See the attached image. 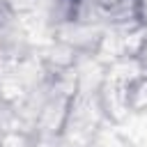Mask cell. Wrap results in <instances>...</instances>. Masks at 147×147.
Masks as SVG:
<instances>
[{
    "label": "cell",
    "mask_w": 147,
    "mask_h": 147,
    "mask_svg": "<svg viewBox=\"0 0 147 147\" xmlns=\"http://www.w3.org/2000/svg\"><path fill=\"white\" fill-rule=\"evenodd\" d=\"M126 106L131 115H147V74L126 85Z\"/></svg>",
    "instance_id": "obj_3"
},
{
    "label": "cell",
    "mask_w": 147,
    "mask_h": 147,
    "mask_svg": "<svg viewBox=\"0 0 147 147\" xmlns=\"http://www.w3.org/2000/svg\"><path fill=\"white\" fill-rule=\"evenodd\" d=\"M0 147H37L34 133L28 129H9L0 131Z\"/></svg>",
    "instance_id": "obj_4"
},
{
    "label": "cell",
    "mask_w": 147,
    "mask_h": 147,
    "mask_svg": "<svg viewBox=\"0 0 147 147\" xmlns=\"http://www.w3.org/2000/svg\"><path fill=\"white\" fill-rule=\"evenodd\" d=\"M108 25L103 23H80V21H69L62 25L51 28V37L57 41H64L80 55H94Z\"/></svg>",
    "instance_id": "obj_1"
},
{
    "label": "cell",
    "mask_w": 147,
    "mask_h": 147,
    "mask_svg": "<svg viewBox=\"0 0 147 147\" xmlns=\"http://www.w3.org/2000/svg\"><path fill=\"white\" fill-rule=\"evenodd\" d=\"M140 23H142V28L147 30V5L142 2V18H140Z\"/></svg>",
    "instance_id": "obj_7"
},
{
    "label": "cell",
    "mask_w": 147,
    "mask_h": 147,
    "mask_svg": "<svg viewBox=\"0 0 147 147\" xmlns=\"http://www.w3.org/2000/svg\"><path fill=\"white\" fill-rule=\"evenodd\" d=\"M96 103L101 108V115L106 122L122 124L131 117L129 106H126V85L117 80H106L96 90Z\"/></svg>",
    "instance_id": "obj_2"
},
{
    "label": "cell",
    "mask_w": 147,
    "mask_h": 147,
    "mask_svg": "<svg viewBox=\"0 0 147 147\" xmlns=\"http://www.w3.org/2000/svg\"><path fill=\"white\" fill-rule=\"evenodd\" d=\"M138 60H140V64H142L145 71H147V39H145V44H142V48H140V53H138Z\"/></svg>",
    "instance_id": "obj_6"
},
{
    "label": "cell",
    "mask_w": 147,
    "mask_h": 147,
    "mask_svg": "<svg viewBox=\"0 0 147 147\" xmlns=\"http://www.w3.org/2000/svg\"><path fill=\"white\" fill-rule=\"evenodd\" d=\"M94 2L103 9V14H108V11H113V9H117V7L126 5V2H133V0H94Z\"/></svg>",
    "instance_id": "obj_5"
}]
</instances>
